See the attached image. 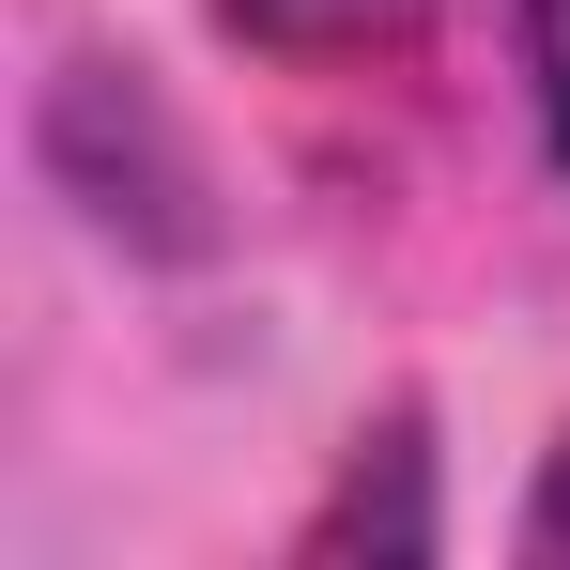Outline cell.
I'll return each mask as SVG.
<instances>
[{"mask_svg":"<svg viewBox=\"0 0 570 570\" xmlns=\"http://www.w3.org/2000/svg\"><path fill=\"white\" fill-rule=\"evenodd\" d=\"M524 556H570V448L540 463V493H524Z\"/></svg>","mask_w":570,"mask_h":570,"instance_id":"obj_4","label":"cell"},{"mask_svg":"<svg viewBox=\"0 0 570 570\" xmlns=\"http://www.w3.org/2000/svg\"><path fill=\"white\" fill-rule=\"evenodd\" d=\"M524 16V94H540V139H556V170H570V0H509Z\"/></svg>","mask_w":570,"mask_h":570,"instance_id":"obj_3","label":"cell"},{"mask_svg":"<svg viewBox=\"0 0 570 570\" xmlns=\"http://www.w3.org/2000/svg\"><path fill=\"white\" fill-rule=\"evenodd\" d=\"M448 524H432V432H416V401L340 448V493L293 524V556H432Z\"/></svg>","mask_w":570,"mask_h":570,"instance_id":"obj_2","label":"cell"},{"mask_svg":"<svg viewBox=\"0 0 570 570\" xmlns=\"http://www.w3.org/2000/svg\"><path fill=\"white\" fill-rule=\"evenodd\" d=\"M47 170L62 200L124 232V247H216V216H200V155L170 139V108L139 94V78H108V62H62V94H47Z\"/></svg>","mask_w":570,"mask_h":570,"instance_id":"obj_1","label":"cell"}]
</instances>
